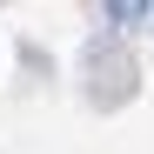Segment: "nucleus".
<instances>
[{"instance_id":"f257e3e1","label":"nucleus","mask_w":154,"mask_h":154,"mask_svg":"<svg viewBox=\"0 0 154 154\" xmlns=\"http://www.w3.org/2000/svg\"><path fill=\"white\" fill-rule=\"evenodd\" d=\"M147 14H154V0H107L114 27H147Z\"/></svg>"}]
</instances>
